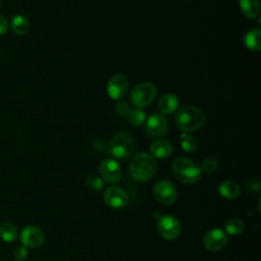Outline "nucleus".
Here are the masks:
<instances>
[{
	"mask_svg": "<svg viewBox=\"0 0 261 261\" xmlns=\"http://www.w3.org/2000/svg\"><path fill=\"white\" fill-rule=\"evenodd\" d=\"M206 121L205 113L195 106H184L177 110L175 123L178 129L184 133H190L201 128Z\"/></svg>",
	"mask_w": 261,
	"mask_h": 261,
	"instance_id": "1",
	"label": "nucleus"
},
{
	"mask_svg": "<svg viewBox=\"0 0 261 261\" xmlns=\"http://www.w3.org/2000/svg\"><path fill=\"white\" fill-rule=\"evenodd\" d=\"M157 170L155 158L147 153H138L134 155L129 162L130 176L139 181L150 179Z\"/></svg>",
	"mask_w": 261,
	"mask_h": 261,
	"instance_id": "2",
	"label": "nucleus"
},
{
	"mask_svg": "<svg viewBox=\"0 0 261 261\" xmlns=\"http://www.w3.org/2000/svg\"><path fill=\"white\" fill-rule=\"evenodd\" d=\"M171 167L175 177L184 184H195L201 177V167L196 162L186 157L179 156L174 158Z\"/></svg>",
	"mask_w": 261,
	"mask_h": 261,
	"instance_id": "3",
	"label": "nucleus"
},
{
	"mask_svg": "<svg viewBox=\"0 0 261 261\" xmlns=\"http://www.w3.org/2000/svg\"><path fill=\"white\" fill-rule=\"evenodd\" d=\"M135 142L130 135L118 132L112 136L108 144L109 154L116 159H125L134 151Z\"/></svg>",
	"mask_w": 261,
	"mask_h": 261,
	"instance_id": "4",
	"label": "nucleus"
},
{
	"mask_svg": "<svg viewBox=\"0 0 261 261\" xmlns=\"http://www.w3.org/2000/svg\"><path fill=\"white\" fill-rule=\"evenodd\" d=\"M157 95L156 86L152 83H140L130 91V100L137 108H144L150 105Z\"/></svg>",
	"mask_w": 261,
	"mask_h": 261,
	"instance_id": "5",
	"label": "nucleus"
},
{
	"mask_svg": "<svg viewBox=\"0 0 261 261\" xmlns=\"http://www.w3.org/2000/svg\"><path fill=\"white\" fill-rule=\"evenodd\" d=\"M107 94L113 100H121L128 91V80L122 73L112 75L107 83Z\"/></svg>",
	"mask_w": 261,
	"mask_h": 261,
	"instance_id": "6",
	"label": "nucleus"
},
{
	"mask_svg": "<svg viewBox=\"0 0 261 261\" xmlns=\"http://www.w3.org/2000/svg\"><path fill=\"white\" fill-rule=\"evenodd\" d=\"M157 229L161 237L166 240H175L179 237L181 226L178 220L170 215L162 216L157 222Z\"/></svg>",
	"mask_w": 261,
	"mask_h": 261,
	"instance_id": "7",
	"label": "nucleus"
},
{
	"mask_svg": "<svg viewBox=\"0 0 261 261\" xmlns=\"http://www.w3.org/2000/svg\"><path fill=\"white\" fill-rule=\"evenodd\" d=\"M154 198L163 205H171L176 198V190L171 181L162 179L158 181L153 189Z\"/></svg>",
	"mask_w": 261,
	"mask_h": 261,
	"instance_id": "8",
	"label": "nucleus"
},
{
	"mask_svg": "<svg viewBox=\"0 0 261 261\" xmlns=\"http://www.w3.org/2000/svg\"><path fill=\"white\" fill-rule=\"evenodd\" d=\"M19 240L25 248H38L44 243L45 234L40 227L28 225L21 230Z\"/></svg>",
	"mask_w": 261,
	"mask_h": 261,
	"instance_id": "9",
	"label": "nucleus"
},
{
	"mask_svg": "<svg viewBox=\"0 0 261 261\" xmlns=\"http://www.w3.org/2000/svg\"><path fill=\"white\" fill-rule=\"evenodd\" d=\"M146 132L151 138L159 139L167 132V120L163 114L154 113L146 120Z\"/></svg>",
	"mask_w": 261,
	"mask_h": 261,
	"instance_id": "10",
	"label": "nucleus"
},
{
	"mask_svg": "<svg viewBox=\"0 0 261 261\" xmlns=\"http://www.w3.org/2000/svg\"><path fill=\"white\" fill-rule=\"evenodd\" d=\"M227 243L225 232L219 228L210 229L203 239V245L206 250L210 252L220 251Z\"/></svg>",
	"mask_w": 261,
	"mask_h": 261,
	"instance_id": "11",
	"label": "nucleus"
},
{
	"mask_svg": "<svg viewBox=\"0 0 261 261\" xmlns=\"http://www.w3.org/2000/svg\"><path fill=\"white\" fill-rule=\"evenodd\" d=\"M104 202L112 208H122L128 203V196L119 187H109L104 192Z\"/></svg>",
	"mask_w": 261,
	"mask_h": 261,
	"instance_id": "12",
	"label": "nucleus"
},
{
	"mask_svg": "<svg viewBox=\"0 0 261 261\" xmlns=\"http://www.w3.org/2000/svg\"><path fill=\"white\" fill-rule=\"evenodd\" d=\"M99 171L102 176V179L110 184L118 181L121 177L120 166L113 159L103 160L99 166Z\"/></svg>",
	"mask_w": 261,
	"mask_h": 261,
	"instance_id": "13",
	"label": "nucleus"
},
{
	"mask_svg": "<svg viewBox=\"0 0 261 261\" xmlns=\"http://www.w3.org/2000/svg\"><path fill=\"white\" fill-rule=\"evenodd\" d=\"M150 150L154 158L164 159L169 157L170 154L172 153V146L168 141L159 139L152 143Z\"/></svg>",
	"mask_w": 261,
	"mask_h": 261,
	"instance_id": "14",
	"label": "nucleus"
},
{
	"mask_svg": "<svg viewBox=\"0 0 261 261\" xmlns=\"http://www.w3.org/2000/svg\"><path fill=\"white\" fill-rule=\"evenodd\" d=\"M178 104H179V100L177 96H175L174 94L168 93L161 97L158 107L163 114H170L177 109Z\"/></svg>",
	"mask_w": 261,
	"mask_h": 261,
	"instance_id": "15",
	"label": "nucleus"
},
{
	"mask_svg": "<svg viewBox=\"0 0 261 261\" xmlns=\"http://www.w3.org/2000/svg\"><path fill=\"white\" fill-rule=\"evenodd\" d=\"M218 191H219V194L223 198L229 199V200L236 199L240 195V187H239V185L236 181L230 180V179L223 180L219 185Z\"/></svg>",
	"mask_w": 261,
	"mask_h": 261,
	"instance_id": "16",
	"label": "nucleus"
},
{
	"mask_svg": "<svg viewBox=\"0 0 261 261\" xmlns=\"http://www.w3.org/2000/svg\"><path fill=\"white\" fill-rule=\"evenodd\" d=\"M244 45L252 51H259L261 48V31L252 29L246 33L244 37Z\"/></svg>",
	"mask_w": 261,
	"mask_h": 261,
	"instance_id": "17",
	"label": "nucleus"
},
{
	"mask_svg": "<svg viewBox=\"0 0 261 261\" xmlns=\"http://www.w3.org/2000/svg\"><path fill=\"white\" fill-rule=\"evenodd\" d=\"M240 7L242 13L249 18H254L260 13L259 0H240Z\"/></svg>",
	"mask_w": 261,
	"mask_h": 261,
	"instance_id": "18",
	"label": "nucleus"
},
{
	"mask_svg": "<svg viewBox=\"0 0 261 261\" xmlns=\"http://www.w3.org/2000/svg\"><path fill=\"white\" fill-rule=\"evenodd\" d=\"M10 28L14 34L22 36L28 33L30 29V22L25 16L17 14L12 17L10 22Z\"/></svg>",
	"mask_w": 261,
	"mask_h": 261,
	"instance_id": "19",
	"label": "nucleus"
},
{
	"mask_svg": "<svg viewBox=\"0 0 261 261\" xmlns=\"http://www.w3.org/2000/svg\"><path fill=\"white\" fill-rule=\"evenodd\" d=\"M0 238L6 243L13 242L17 238V228L10 221H3L0 224Z\"/></svg>",
	"mask_w": 261,
	"mask_h": 261,
	"instance_id": "20",
	"label": "nucleus"
},
{
	"mask_svg": "<svg viewBox=\"0 0 261 261\" xmlns=\"http://www.w3.org/2000/svg\"><path fill=\"white\" fill-rule=\"evenodd\" d=\"M180 146L184 151L188 153H193L197 150L198 143L194 137L188 135L187 133H184L180 135Z\"/></svg>",
	"mask_w": 261,
	"mask_h": 261,
	"instance_id": "21",
	"label": "nucleus"
},
{
	"mask_svg": "<svg viewBox=\"0 0 261 261\" xmlns=\"http://www.w3.org/2000/svg\"><path fill=\"white\" fill-rule=\"evenodd\" d=\"M244 223L238 219V218H232L229 219L226 223H225V230L227 233L231 234V236H239L244 231Z\"/></svg>",
	"mask_w": 261,
	"mask_h": 261,
	"instance_id": "22",
	"label": "nucleus"
},
{
	"mask_svg": "<svg viewBox=\"0 0 261 261\" xmlns=\"http://www.w3.org/2000/svg\"><path fill=\"white\" fill-rule=\"evenodd\" d=\"M128 118L134 126L139 127L143 125L144 122L146 121V113L142 108H136L129 112Z\"/></svg>",
	"mask_w": 261,
	"mask_h": 261,
	"instance_id": "23",
	"label": "nucleus"
},
{
	"mask_svg": "<svg viewBox=\"0 0 261 261\" xmlns=\"http://www.w3.org/2000/svg\"><path fill=\"white\" fill-rule=\"evenodd\" d=\"M86 182H87V186L93 191H100V190H102V188L104 186L103 179L99 176H96V175L89 176L87 178Z\"/></svg>",
	"mask_w": 261,
	"mask_h": 261,
	"instance_id": "24",
	"label": "nucleus"
},
{
	"mask_svg": "<svg viewBox=\"0 0 261 261\" xmlns=\"http://www.w3.org/2000/svg\"><path fill=\"white\" fill-rule=\"evenodd\" d=\"M217 166H218V162L214 158H207L202 163V169L207 173L215 171L217 169Z\"/></svg>",
	"mask_w": 261,
	"mask_h": 261,
	"instance_id": "25",
	"label": "nucleus"
},
{
	"mask_svg": "<svg viewBox=\"0 0 261 261\" xmlns=\"http://www.w3.org/2000/svg\"><path fill=\"white\" fill-rule=\"evenodd\" d=\"M115 110H116V112H117L118 115L123 116V117L128 116L129 112L132 111V109L129 108V106H128L124 101H122V100H118V101H117V103H116V105H115Z\"/></svg>",
	"mask_w": 261,
	"mask_h": 261,
	"instance_id": "26",
	"label": "nucleus"
},
{
	"mask_svg": "<svg viewBox=\"0 0 261 261\" xmlns=\"http://www.w3.org/2000/svg\"><path fill=\"white\" fill-rule=\"evenodd\" d=\"M28 257V251L24 246L17 247L13 252V258L15 261H23Z\"/></svg>",
	"mask_w": 261,
	"mask_h": 261,
	"instance_id": "27",
	"label": "nucleus"
},
{
	"mask_svg": "<svg viewBox=\"0 0 261 261\" xmlns=\"http://www.w3.org/2000/svg\"><path fill=\"white\" fill-rule=\"evenodd\" d=\"M8 31V22L6 18L2 15H0V36H3Z\"/></svg>",
	"mask_w": 261,
	"mask_h": 261,
	"instance_id": "28",
	"label": "nucleus"
},
{
	"mask_svg": "<svg viewBox=\"0 0 261 261\" xmlns=\"http://www.w3.org/2000/svg\"><path fill=\"white\" fill-rule=\"evenodd\" d=\"M250 189L252 191H254V192H258L260 190V182H259V180H257V179L253 180L251 182V185H250Z\"/></svg>",
	"mask_w": 261,
	"mask_h": 261,
	"instance_id": "29",
	"label": "nucleus"
},
{
	"mask_svg": "<svg viewBox=\"0 0 261 261\" xmlns=\"http://www.w3.org/2000/svg\"><path fill=\"white\" fill-rule=\"evenodd\" d=\"M0 6H1V0H0Z\"/></svg>",
	"mask_w": 261,
	"mask_h": 261,
	"instance_id": "30",
	"label": "nucleus"
}]
</instances>
